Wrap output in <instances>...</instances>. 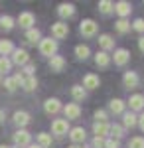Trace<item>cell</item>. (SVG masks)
I'll use <instances>...</instances> for the list:
<instances>
[{"instance_id": "obj_26", "label": "cell", "mask_w": 144, "mask_h": 148, "mask_svg": "<svg viewBox=\"0 0 144 148\" xmlns=\"http://www.w3.org/2000/svg\"><path fill=\"white\" fill-rule=\"evenodd\" d=\"M14 49H16V47H14V44H12L10 40H0V57L10 56Z\"/></svg>"}, {"instance_id": "obj_45", "label": "cell", "mask_w": 144, "mask_h": 148, "mask_svg": "<svg viewBox=\"0 0 144 148\" xmlns=\"http://www.w3.org/2000/svg\"><path fill=\"white\" fill-rule=\"evenodd\" d=\"M28 148H42V146H38V144H30Z\"/></svg>"}, {"instance_id": "obj_37", "label": "cell", "mask_w": 144, "mask_h": 148, "mask_svg": "<svg viewBox=\"0 0 144 148\" xmlns=\"http://www.w3.org/2000/svg\"><path fill=\"white\" fill-rule=\"evenodd\" d=\"M128 148H144V138L142 136H134L128 142Z\"/></svg>"}, {"instance_id": "obj_33", "label": "cell", "mask_w": 144, "mask_h": 148, "mask_svg": "<svg viewBox=\"0 0 144 148\" xmlns=\"http://www.w3.org/2000/svg\"><path fill=\"white\" fill-rule=\"evenodd\" d=\"M4 87H6V91L12 93V91H16L20 85H18V81L14 79V77H6V79H4Z\"/></svg>"}, {"instance_id": "obj_35", "label": "cell", "mask_w": 144, "mask_h": 148, "mask_svg": "<svg viewBox=\"0 0 144 148\" xmlns=\"http://www.w3.org/2000/svg\"><path fill=\"white\" fill-rule=\"evenodd\" d=\"M115 28H117V32H119V34H126V32L130 30V24L126 22V20H119V22L115 24Z\"/></svg>"}, {"instance_id": "obj_29", "label": "cell", "mask_w": 144, "mask_h": 148, "mask_svg": "<svg viewBox=\"0 0 144 148\" xmlns=\"http://www.w3.org/2000/svg\"><path fill=\"white\" fill-rule=\"evenodd\" d=\"M38 146L49 148V146H51V134H47V132H40V134H38Z\"/></svg>"}, {"instance_id": "obj_15", "label": "cell", "mask_w": 144, "mask_h": 148, "mask_svg": "<svg viewBox=\"0 0 144 148\" xmlns=\"http://www.w3.org/2000/svg\"><path fill=\"white\" fill-rule=\"evenodd\" d=\"M101 85V79L95 75V73H87L85 77H83V89L87 91V89H97Z\"/></svg>"}, {"instance_id": "obj_28", "label": "cell", "mask_w": 144, "mask_h": 148, "mask_svg": "<svg viewBox=\"0 0 144 148\" xmlns=\"http://www.w3.org/2000/svg\"><path fill=\"white\" fill-rule=\"evenodd\" d=\"M75 56H77V59H87V57L91 56V49H89V46H85V44H79V46H75Z\"/></svg>"}, {"instance_id": "obj_14", "label": "cell", "mask_w": 144, "mask_h": 148, "mask_svg": "<svg viewBox=\"0 0 144 148\" xmlns=\"http://www.w3.org/2000/svg\"><path fill=\"white\" fill-rule=\"evenodd\" d=\"M115 12L121 16V20H126V16L132 12V6L128 4V2H124V0H121V2H117L115 4Z\"/></svg>"}, {"instance_id": "obj_39", "label": "cell", "mask_w": 144, "mask_h": 148, "mask_svg": "<svg viewBox=\"0 0 144 148\" xmlns=\"http://www.w3.org/2000/svg\"><path fill=\"white\" fill-rule=\"evenodd\" d=\"M132 28L136 30V32H144V20H142V18H138V20H134Z\"/></svg>"}, {"instance_id": "obj_46", "label": "cell", "mask_w": 144, "mask_h": 148, "mask_svg": "<svg viewBox=\"0 0 144 148\" xmlns=\"http://www.w3.org/2000/svg\"><path fill=\"white\" fill-rule=\"evenodd\" d=\"M69 148H83V146H77V144H73V146H69Z\"/></svg>"}, {"instance_id": "obj_10", "label": "cell", "mask_w": 144, "mask_h": 148, "mask_svg": "<svg viewBox=\"0 0 144 148\" xmlns=\"http://www.w3.org/2000/svg\"><path fill=\"white\" fill-rule=\"evenodd\" d=\"M63 113H65V121H73V119L81 116V107L77 103H69V105L63 107Z\"/></svg>"}, {"instance_id": "obj_31", "label": "cell", "mask_w": 144, "mask_h": 148, "mask_svg": "<svg viewBox=\"0 0 144 148\" xmlns=\"http://www.w3.org/2000/svg\"><path fill=\"white\" fill-rule=\"evenodd\" d=\"M111 134L115 140H121L124 136V126L122 125H111Z\"/></svg>"}, {"instance_id": "obj_21", "label": "cell", "mask_w": 144, "mask_h": 148, "mask_svg": "<svg viewBox=\"0 0 144 148\" xmlns=\"http://www.w3.org/2000/svg\"><path fill=\"white\" fill-rule=\"evenodd\" d=\"M128 107H130V111H142L144 109V95H132L130 97V101H128Z\"/></svg>"}, {"instance_id": "obj_2", "label": "cell", "mask_w": 144, "mask_h": 148, "mask_svg": "<svg viewBox=\"0 0 144 148\" xmlns=\"http://www.w3.org/2000/svg\"><path fill=\"white\" fill-rule=\"evenodd\" d=\"M30 142H32V134H30L26 128H18V130L14 132V144L18 148L30 146Z\"/></svg>"}, {"instance_id": "obj_20", "label": "cell", "mask_w": 144, "mask_h": 148, "mask_svg": "<svg viewBox=\"0 0 144 148\" xmlns=\"http://www.w3.org/2000/svg\"><path fill=\"white\" fill-rule=\"evenodd\" d=\"M138 125V116L132 113V111H128V113H122V126L124 128H132V126Z\"/></svg>"}, {"instance_id": "obj_22", "label": "cell", "mask_w": 144, "mask_h": 148, "mask_svg": "<svg viewBox=\"0 0 144 148\" xmlns=\"http://www.w3.org/2000/svg\"><path fill=\"white\" fill-rule=\"evenodd\" d=\"M71 97H73V101H85L87 99V91L83 89V85H73L71 87Z\"/></svg>"}, {"instance_id": "obj_36", "label": "cell", "mask_w": 144, "mask_h": 148, "mask_svg": "<svg viewBox=\"0 0 144 148\" xmlns=\"http://www.w3.org/2000/svg\"><path fill=\"white\" fill-rule=\"evenodd\" d=\"M93 116L97 119L95 123H107V119H109V114H107V111H103V109H97Z\"/></svg>"}, {"instance_id": "obj_12", "label": "cell", "mask_w": 144, "mask_h": 148, "mask_svg": "<svg viewBox=\"0 0 144 148\" xmlns=\"http://www.w3.org/2000/svg\"><path fill=\"white\" fill-rule=\"evenodd\" d=\"M93 134L97 138H105L111 134V125H107V123H95L93 125Z\"/></svg>"}, {"instance_id": "obj_41", "label": "cell", "mask_w": 144, "mask_h": 148, "mask_svg": "<svg viewBox=\"0 0 144 148\" xmlns=\"http://www.w3.org/2000/svg\"><path fill=\"white\" fill-rule=\"evenodd\" d=\"M93 148H105V140L95 136V140H93Z\"/></svg>"}, {"instance_id": "obj_24", "label": "cell", "mask_w": 144, "mask_h": 148, "mask_svg": "<svg viewBox=\"0 0 144 148\" xmlns=\"http://www.w3.org/2000/svg\"><path fill=\"white\" fill-rule=\"evenodd\" d=\"M99 46L103 47L101 51H109V49L115 47V40H112L109 34H103V36H99Z\"/></svg>"}, {"instance_id": "obj_42", "label": "cell", "mask_w": 144, "mask_h": 148, "mask_svg": "<svg viewBox=\"0 0 144 148\" xmlns=\"http://www.w3.org/2000/svg\"><path fill=\"white\" fill-rule=\"evenodd\" d=\"M138 126L142 128V132H144V113L140 114V116H138Z\"/></svg>"}, {"instance_id": "obj_47", "label": "cell", "mask_w": 144, "mask_h": 148, "mask_svg": "<svg viewBox=\"0 0 144 148\" xmlns=\"http://www.w3.org/2000/svg\"><path fill=\"white\" fill-rule=\"evenodd\" d=\"M0 148H10V146H0Z\"/></svg>"}, {"instance_id": "obj_5", "label": "cell", "mask_w": 144, "mask_h": 148, "mask_svg": "<svg viewBox=\"0 0 144 148\" xmlns=\"http://www.w3.org/2000/svg\"><path fill=\"white\" fill-rule=\"evenodd\" d=\"M67 34H69V26H67L63 20H61V22H56L51 26V36H53V40H63V38H67Z\"/></svg>"}, {"instance_id": "obj_38", "label": "cell", "mask_w": 144, "mask_h": 148, "mask_svg": "<svg viewBox=\"0 0 144 148\" xmlns=\"http://www.w3.org/2000/svg\"><path fill=\"white\" fill-rule=\"evenodd\" d=\"M34 71H36V67H34L32 63L24 65V75H26V77H34Z\"/></svg>"}, {"instance_id": "obj_30", "label": "cell", "mask_w": 144, "mask_h": 148, "mask_svg": "<svg viewBox=\"0 0 144 148\" xmlns=\"http://www.w3.org/2000/svg\"><path fill=\"white\" fill-rule=\"evenodd\" d=\"M99 12L101 14H111V12H115V4H112L111 0H101L99 2Z\"/></svg>"}, {"instance_id": "obj_6", "label": "cell", "mask_w": 144, "mask_h": 148, "mask_svg": "<svg viewBox=\"0 0 144 148\" xmlns=\"http://www.w3.org/2000/svg\"><path fill=\"white\" fill-rule=\"evenodd\" d=\"M10 61L16 63V65H28V63H30V56H28L26 49H14Z\"/></svg>"}, {"instance_id": "obj_11", "label": "cell", "mask_w": 144, "mask_h": 148, "mask_svg": "<svg viewBox=\"0 0 144 148\" xmlns=\"http://www.w3.org/2000/svg\"><path fill=\"white\" fill-rule=\"evenodd\" d=\"M115 65H119V67H122V65H126L128 63V59H130V53H128V49H124V47H121V49H117L115 51Z\"/></svg>"}, {"instance_id": "obj_1", "label": "cell", "mask_w": 144, "mask_h": 148, "mask_svg": "<svg viewBox=\"0 0 144 148\" xmlns=\"http://www.w3.org/2000/svg\"><path fill=\"white\" fill-rule=\"evenodd\" d=\"M38 47H40V53L45 57H53L57 51V42L56 40H51V38H44V40H40V44H38Z\"/></svg>"}, {"instance_id": "obj_34", "label": "cell", "mask_w": 144, "mask_h": 148, "mask_svg": "<svg viewBox=\"0 0 144 148\" xmlns=\"http://www.w3.org/2000/svg\"><path fill=\"white\" fill-rule=\"evenodd\" d=\"M10 69H12V61L8 57H0V75L2 73H8Z\"/></svg>"}, {"instance_id": "obj_4", "label": "cell", "mask_w": 144, "mask_h": 148, "mask_svg": "<svg viewBox=\"0 0 144 148\" xmlns=\"http://www.w3.org/2000/svg\"><path fill=\"white\" fill-rule=\"evenodd\" d=\"M97 22L95 20H83V22L79 24V32L85 36V38H93V36L97 34Z\"/></svg>"}, {"instance_id": "obj_48", "label": "cell", "mask_w": 144, "mask_h": 148, "mask_svg": "<svg viewBox=\"0 0 144 148\" xmlns=\"http://www.w3.org/2000/svg\"><path fill=\"white\" fill-rule=\"evenodd\" d=\"M0 83H2V77H0Z\"/></svg>"}, {"instance_id": "obj_19", "label": "cell", "mask_w": 144, "mask_h": 148, "mask_svg": "<svg viewBox=\"0 0 144 148\" xmlns=\"http://www.w3.org/2000/svg\"><path fill=\"white\" fill-rule=\"evenodd\" d=\"M111 56L107 53V51H97V56H95V63H97V67H109L111 65Z\"/></svg>"}, {"instance_id": "obj_25", "label": "cell", "mask_w": 144, "mask_h": 148, "mask_svg": "<svg viewBox=\"0 0 144 148\" xmlns=\"http://www.w3.org/2000/svg\"><path fill=\"white\" fill-rule=\"evenodd\" d=\"M26 40H28V44H40V40H42L40 30H38V28H30V30H26Z\"/></svg>"}, {"instance_id": "obj_40", "label": "cell", "mask_w": 144, "mask_h": 148, "mask_svg": "<svg viewBox=\"0 0 144 148\" xmlns=\"http://www.w3.org/2000/svg\"><path fill=\"white\" fill-rule=\"evenodd\" d=\"M105 148H119V140H115V138L105 140Z\"/></svg>"}, {"instance_id": "obj_13", "label": "cell", "mask_w": 144, "mask_h": 148, "mask_svg": "<svg viewBox=\"0 0 144 148\" xmlns=\"http://www.w3.org/2000/svg\"><path fill=\"white\" fill-rule=\"evenodd\" d=\"M34 22H36V18H34L32 12H22V14L18 16V24H20V28L30 30V28H34Z\"/></svg>"}, {"instance_id": "obj_27", "label": "cell", "mask_w": 144, "mask_h": 148, "mask_svg": "<svg viewBox=\"0 0 144 148\" xmlns=\"http://www.w3.org/2000/svg\"><path fill=\"white\" fill-rule=\"evenodd\" d=\"M20 87H22L24 91H34V89L38 87V81H36V77H26V75H24Z\"/></svg>"}, {"instance_id": "obj_16", "label": "cell", "mask_w": 144, "mask_h": 148, "mask_svg": "<svg viewBox=\"0 0 144 148\" xmlns=\"http://www.w3.org/2000/svg\"><path fill=\"white\" fill-rule=\"evenodd\" d=\"M30 119H32V116H30V113H26V111H16V113H14V116H12L14 125L20 126V128L28 125V123H30Z\"/></svg>"}, {"instance_id": "obj_49", "label": "cell", "mask_w": 144, "mask_h": 148, "mask_svg": "<svg viewBox=\"0 0 144 148\" xmlns=\"http://www.w3.org/2000/svg\"><path fill=\"white\" fill-rule=\"evenodd\" d=\"M14 148H18V146H14Z\"/></svg>"}, {"instance_id": "obj_3", "label": "cell", "mask_w": 144, "mask_h": 148, "mask_svg": "<svg viewBox=\"0 0 144 148\" xmlns=\"http://www.w3.org/2000/svg\"><path fill=\"white\" fill-rule=\"evenodd\" d=\"M51 132L56 136H65L67 132H69V121H65V119H56L51 123Z\"/></svg>"}, {"instance_id": "obj_32", "label": "cell", "mask_w": 144, "mask_h": 148, "mask_svg": "<svg viewBox=\"0 0 144 148\" xmlns=\"http://www.w3.org/2000/svg\"><path fill=\"white\" fill-rule=\"evenodd\" d=\"M0 28L12 30V28H14V18H12V16H2V18H0Z\"/></svg>"}, {"instance_id": "obj_44", "label": "cell", "mask_w": 144, "mask_h": 148, "mask_svg": "<svg viewBox=\"0 0 144 148\" xmlns=\"http://www.w3.org/2000/svg\"><path fill=\"white\" fill-rule=\"evenodd\" d=\"M4 119H6V116H4V111H2V109H0V123H2V121H4Z\"/></svg>"}, {"instance_id": "obj_8", "label": "cell", "mask_w": 144, "mask_h": 148, "mask_svg": "<svg viewBox=\"0 0 144 148\" xmlns=\"http://www.w3.org/2000/svg\"><path fill=\"white\" fill-rule=\"evenodd\" d=\"M61 109H63V107H61V101H59V99H56V97H51V99H47V101L44 103L45 114H57Z\"/></svg>"}, {"instance_id": "obj_43", "label": "cell", "mask_w": 144, "mask_h": 148, "mask_svg": "<svg viewBox=\"0 0 144 148\" xmlns=\"http://www.w3.org/2000/svg\"><path fill=\"white\" fill-rule=\"evenodd\" d=\"M138 47H140V51H144V38L138 40Z\"/></svg>"}, {"instance_id": "obj_23", "label": "cell", "mask_w": 144, "mask_h": 148, "mask_svg": "<svg viewBox=\"0 0 144 148\" xmlns=\"http://www.w3.org/2000/svg\"><path fill=\"white\" fill-rule=\"evenodd\" d=\"M124 105H126V103L122 101V99H112V101L109 103V111H111L112 114H122L124 113Z\"/></svg>"}, {"instance_id": "obj_18", "label": "cell", "mask_w": 144, "mask_h": 148, "mask_svg": "<svg viewBox=\"0 0 144 148\" xmlns=\"http://www.w3.org/2000/svg\"><path fill=\"white\" fill-rule=\"evenodd\" d=\"M57 14H59V18H71V16H75V6L73 4H59L57 6Z\"/></svg>"}, {"instance_id": "obj_17", "label": "cell", "mask_w": 144, "mask_h": 148, "mask_svg": "<svg viewBox=\"0 0 144 148\" xmlns=\"http://www.w3.org/2000/svg\"><path fill=\"white\" fill-rule=\"evenodd\" d=\"M49 69H51V71H56V73L63 71V69H65V57H63V56L49 57Z\"/></svg>"}, {"instance_id": "obj_7", "label": "cell", "mask_w": 144, "mask_h": 148, "mask_svg": "<svg viewBox=\"0 0 144 148\" xmlns=\"http://www.w3.org/2000/svg\"><path fill=\"white\" fill-rule=\"evenodd\" d=\"M122 83H124V87H126V89H136V87H138V83H140L138 73H136V71H126V73L122 75Z\"/></svg>"}, {"instance_id": "obj_9", "label": "cell", "mask_w": 144, "mask_h": 148, "mask_svg": "<svg viewBox=\"0 0 144 148\" xmlns=\"http://www.w3.org/2000/svg\"><path fill=\"white\" fill-rule=\"evenodd\" d=\"M69 138L73 140V144H81V142H85V138H87V132H85V128L83 126H75V128H69Z\"/></svg>"}]
</instances>
